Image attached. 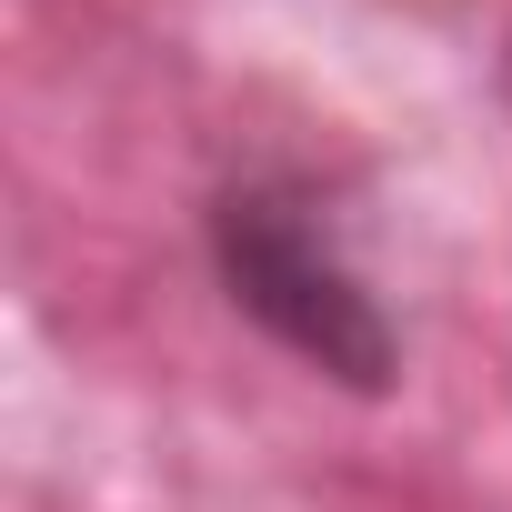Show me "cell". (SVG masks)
I'll return each instance as SVG.
<instances>
[{"mask_svg": "<svg viewBox=\"0 0 512 512\" xmlns=\"http://www.w3.org/2000/svg\"><path fill=\"white\" fill-rule=\"evenodd\" d=\"M201 262H211L221 302L262 332L272 352H292L312 382L362 392V402L392 392L402 332H392L372 272L352 262L342 201H332L312 171H292V161L231 171V181L201 201Z\"/></svg>", "mask_w": 512, "mask_h": 512, "instance_id": "1", "label": "cell"}]
</instances>
